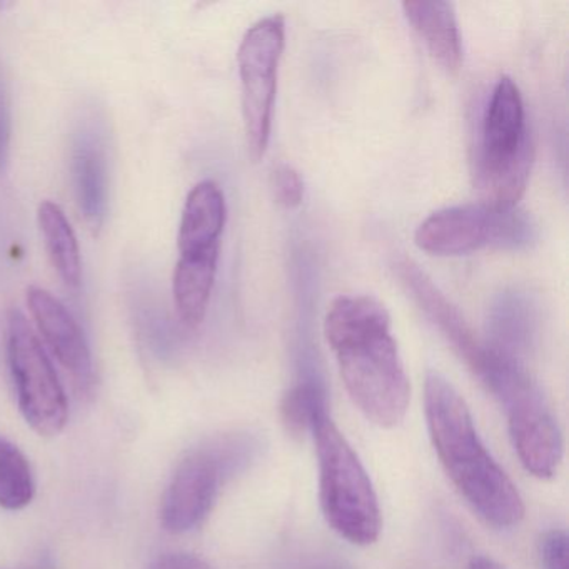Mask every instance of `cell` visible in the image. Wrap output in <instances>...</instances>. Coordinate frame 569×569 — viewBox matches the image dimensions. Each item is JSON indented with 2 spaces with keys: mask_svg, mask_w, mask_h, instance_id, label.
<instances>
[{
  "mask_svg": "<svg viewBox=\"0 0 569 569\" xmlns=\"http://www.w3.org/2000/svg\"><path fill=\"white\" fill-rule=\"evenodd\" d=\"M325 336L356 408L379 428L401 425L411 385L385 305L371 296H339L326 315Z\"/></svg>",
  "mask_w": 569,
  "mask_h": 569,
  "instance_id": "1",
  "label": "cell"
},
{
  "mask_svg": "<svg viewBox=\"0 0 569 569\" xmlns=\"http://www.w3.org/2000/svg\"><path fill=\"white\" fill-rule=\"evenodd\" d=\"M425 412L429 438L456 491L495 529H512L525 519L521 495L479 438L471 411L455 386L428 372Z\"/></svg>",
  "mask_w": 569,
  "mask_h": 569,
  "instance_id": "2",
  "label": "cell"
},
{
  "mask_svg": "<svg viewBox=\"0 0 569 569\" xmlns=\"http://www.w3.org/2000/svg\"><path fill=\"white\" fill-rule=\"evenodd\" d=\"M532 159L535 148L521 91L511 78L502 76L489 96L476 151L479 202L492 211L518 208L531 174Z\"/></svg>",
  "mask_w": 569,
  "mask_h": 569,
  "instance_id": "3",
  "label": "cell"
},
{
  "mask_svg": "<svg viewBox=\"0 0 569 569\" xmlns=\"http://www.w3.org/2000/svg\"><path fill=\"white\" fill-rule=\"evenodd\" d=\"M311 436L318 455L319 501L326 521L351 545H375L382 529L381 508L361 459L326 408L316 415Z\"/></svg>",
  "mask_w": 569,
  "mask_h": 569,
  "instance_id": "4",
  "label": "cell"
},
{
  "mask_svg": "<svg viewBox=\"0 0 569 569\" xmlns=\"http://www.w3.org/2000/svg\"><path fill=\"white\" fill-rule=\"evenodd\" d=\"M479 379L505 409L509 438L522 468L541 481L555 478L565 456L561 429L521 361L495 352Z\"/></svg>",
  "mask_w": 569,
  "mask_h": 569,
  "instance_id": "5",
  "label": "cell"
},
{
  "mask_svg": "<svg viewBox=\"0 0 569 569\" xmlns=\"http://www.w3.org/2000/svg\"><path fill=\"white\" fill-rule=\"evenodd\" d=\"M254 449L251 438L226 436L189 452L162 496V528L172 535L199 528L211 515L222 486L249 465Z\"/></svg>",
  "mask_w": 569,
  "mask_h": 569,
  "instance_id": "6",
  "label": "cell"
},
{
  "mask_svg": "<svg viewBox=\"0 0 569 569\" xmlns=\"http://www.w3.org/2000/svg\"><path fill=\"white\" fill-rule=\"evenodd\" d=\"M536 226L521 209L492 211L481 202L449 206L425 219L416 229V246L435 256H461L482 248H528Z\"/></svg>",
  "mask_w": 569,
  "mask_h": 569,
  "instance_id": "7",
  "label": "cell"
},
{
  "mask_svg": "<svg viewBox=\"0 0 569 569\" xmlns=\"http://www.w3.org/2000/svg\"><path fill=\"white\" fill-rule=\"evenodd\" d=\"M6 346L19 409L26 422L39 436H58L68 425V398L44 345L22 312H9Z\"/></svg>",
  "mask_w": 569,
  "mask_h": 569,
  "instance_id": "8",
  "label": "cell"
},
{
  "mask_svg": "<svg viewBox=\"0 0 569 569\" xmlns=\"http://www.w3.org/2000/svg\"><path fill=\"white\" fill-rule=\"evenodd\" d=\"M286 42L281 14L259 19L246 31L238 51L242 118L252 158L261 159L271 138L278 69Z\"/></svg>",
  "mask_w": 569,
  "mask_h": 569,
  "instance_id": "9",
  "label": "cell"
},
{
  "mask_svg": "<svg viewBox=\"0 0 569 569\" xmlns=\"http://www.w3.org/2000/svg\"><path fill=\"white\" fill-rule=\"evenodd\" d=\"M28 306L42 341L81 392L94 386L91 348L74 316L58 298L42 288L28 289Z\"/></svg>",
  "mask_w": 569,
  "mask_h": 569,
  "instance_id": "10",
  "label": "cell"
},
{
  "mask_svg": "<svg viewBox=\"0 0 569 569\" xmlns=\"http://www.w3.org/2000/svg\"><path fill=\"white\" fill-rule=\"evenodd\" d=\"M106 132L98 118L79 122L72 139L71 171L76 201L86 224L98 232L109 204V158Z\"/></svg>",
  "mask_w": 569,
  "mask_h": 569,
  "instance_id": "11",
  "label": "cell"
},
{
  "mask_svg": "<svg viewBox=\"0 0 569 569\" xmlns=\"http://www.w3.org/2000/svg\"><path fill=\"white\" fill-rule=\"evenodd\" d=\"M395 272L409 296L418 302L429 321L435 322L436 328L448 339L459 358L465 359L466 365L475 369L485 345L476 338L475 331L458 308L439 291L432 279L409 259H399Z\"/></svg>",
  "mask_w": 569,
  "mask_h": 569,
  "instance_id": "12",
  "label": "cell"
},
{
  "mask_svg": "<svg viewBox=\"0 0 569 569\" xmlns=\"http://www.w3.org/2000/svg\"><path fill=\"white\" fill-rule=\"evenodd\" d=\"M228 208L221 186L211 179L199 182L189 192L179 224V254L221 249Z\"/></svg>",
  "mask_w": 569,
  "mask_h": 569,
  "instance_id": "13",
  "label": "cell"
},
{
  "mask_svg": "<svg viewBox=\"0 0 569 569\" xmlns=\"http://www.w3.org/2000/svg\"><path fill=\"white\" fill-rule=\"evenodd\" d=\"M402 11L432 59L448 72L458 71L462 42L455 6L445 0H409L402 4Z\"/></svg>",
  "mask_w": 569,
  "mask_h": 569,
  "instance_id": "14",
  "label": "cell"
},
{
  "mask_svg": "<svg viewBox=\"0 0 569 569\" xmlns=\"http://www.w3.org/2000/svg\"><path fill=\"white\" fill-rule=\"evenodd\" d=\"M219 249L179 256L172 278L176 311L186 328L204 321L218 272Z\"/></svg>",
  "mask_w": 569,
  "mask_h": 569,
  "instance_id": "15",
  "label": "cell"
},
{
  "mask_svg": "<svg viewBox=\"0 0 569 569\" xmlns=\"http://www.w3.org/2000/svg\"><path fill=\"white\" fill-rule=\"evenodd\" d=\"M39 226L52 266L68 288L78 289L82 281V259L78 238L68 216L54 202L39 206Z\"/></svg>",
  "mask_w": 569,
  "mask_h": 569,
  "instance_id": "16",
  "label": "cell"
},
{
  "mask_svg": "<svg viewBox=\"0 0 569 569\" xmlns=\"http://www.w3.org/2000/svg\"><path fill=\"white\" fill-rule=\"evenodd\" d=\"M36 495L34 475L24 452L0 436V508L19 511Z\"/></svg>",
  "mask_w": 569,
  "mask_h": 569,
  "instance_id": "17",
  "label": "cell"
},
{
  "mask_svg": "<svg viewBox=\"0 0 569 569\" xmlns=\"http://www.w3.org/2000/svg\"><path fill=\"white\" fill-rule=\"evenodd\" d=\"M495 348L516 356L528 345L531 332V311L519 298H505L495 311Z\"/></svg>",
  "mask_w": 569,
  "mask_h": 569,
  "instance_id": "18",
  "label": "cell"
},
{
  "mask_svg": "<svg viewBox=\"0 0 569 569\" xmlns=\"http://www.w3.org/2000/svg\"><path fill=\"white\" fill-rule=\"evenodd\" d=\"M325 408V391L316 382H299L282 399L281 416L286 431L298 438L311 432L316 415Z\"/></svg>",
  "mask_w": 569,
  "mask_h": 569,
  "instance_id": "19",
  "label": "cell"
},
{
  "mask_svg": "<svg viewBox=\"0 0 569 569\" xmlns=\"http://www.w3.org/2000/svg\"><path fill=\"white\" fill-rule=\"evenodd\" d=\"M271 189L276 202L286 209L298 208L305 198V182L292 166H276L271 174Z\"/></svg>",
  "mask_w": 569,
  "mask_h": 569,
  "instance_id": "20",
  "label": "cell"
},
{
  "mask_svg": "<svg viewBox=\"0 0 569 569\" xmlns=\"http://www.w3.org/2000/svg\"><path fill=\"white\" fill-rule=\"evenodd\" d=\"M541 569H568V535L565 529H549L538 541Z\"/></svg>",
  "mask_w": 569,
  "mask_h": 569,
  "instance_id": "21",
  "label": "cell"
},
{
  "mask_svg": "<svg viewBox=\"0 0 569 569\" xmlns=\"http://www.w3.org/2000/svg\"><path fill=\"white\" fill-rule=\"evenodd\" d=\"M12 112L11 99H9L8 86L4 76L0 71V171H4L11 152Z\"/></svg>",
  "mask_w": 569,
  "mask_h": 569,
  "instance_id": "22",
  "label": "cell"
},
{
  "mask_svg": "<svg viewBox=\"0 0 569 569\" xmlns=\"http://www.w3.org/2000/svg\"><path fill=\"white\" fill-rule=\"evenodd\" d=\"M149 569H214L206 559L191 552H168L159 556Z\"/></svg>",
  "mask_w": 569,
  "mask_h": 569,
  "instance_id": "23",
  "label": "cell"
},
{
  "mask_svg": "<svg viewBox=\"0 0 569 569\" xmlns=\"http://www.w3.org/2000/svg\"><path fill=\"white\" fill-rule=\"evenodd\" d=\"M468 569H506L505 566L499 565L495 559L488 558V556H475L469 561Z\"/></svg>",
  "mask_w": 569,
  "mask_h": 569,
  "instance_id": "24",
  "label": "cell"
}]
</instances>
